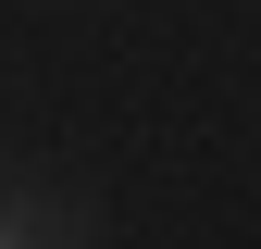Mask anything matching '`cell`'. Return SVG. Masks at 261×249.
<instances>
[{"mask_svg": "<svg viewBox=\"0 0 261 249\" xmlns=\"http://www.w3.org/2000/svg\"><path fill=\"white\" fill-rule=\"evenodd\" d=\"M38 225H50V212H25V200H0V249H38Z\"/></svg>", "mask_w": 261, "mask_h": 249, "instance_id": "1", "label": "cell"}]
</instances>
